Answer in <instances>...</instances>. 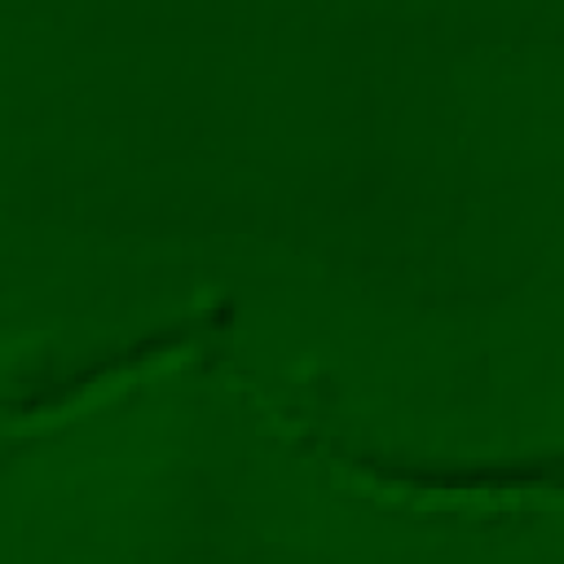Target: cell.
Segmentation results:
<instances>
[{"label": "cell", "instance_id": "1", "mask_svg": "<svg viewBox=\"0 0 564 564\" xmlns=\"http://www.w3.org/2000/svg\"><path fill=\"white\" fill-rule=\"evenodd\" d=\"M225 322H229V308H216V313H203V317L181 322V326H172V330H159V335H150V339H137L132 348L110 352V357L84 366L79 375H70V379H62V383H48V388L31 392L26 401H13V405H9V419H13V423L57 419V414L84 405L88 397H97V392H106V388L132 379L137 370H145V366H154V361H163V357H172V352L198 344L207 330H220Z\"/></svg>", "mask_w": 564, "mask_h": 564}]
</instances>
